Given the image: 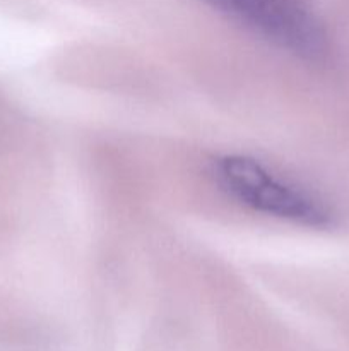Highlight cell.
Masks as SVG:
<instances>
[{"instance_id": "obj_1", "label": "cell", "mask_w": 349, "mask_h": 351, "mask_svg": "<svg viewBox=\"0 0 349 351\" xmlns=\"http://www.w3.org/2000/svg\"><path fill=\"white\" fill-rule=\"evenodd\" d=\"M214 178L229 197L253 211L310 228H331L335 221L334 211L320 197L281 180L248 156L219 158L214 163Z\"/></svg>"}, {"instance_id": "obj_2", "label": "cell", "mask_w": 349, "mask_h": 351, "mask_svg": "<svg viewBox=\"0 0 349 351\" xmlns=\"http://www.w3.org/2000/svg\"><path fill=\"white\" fill-rule=\"evenodd\" d=\"M277 47L305 58L327 53V34L300 0H202Z\"/></svg>"}]
</instances>
